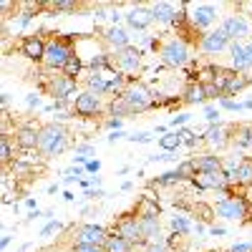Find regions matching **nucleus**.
<instances>
[{"instance_id": "12", "label": "nucleus", "mask_w": 252, "mask_h": 252, "mask_svg": "<svg viewBox=\"0 0 252 252\" xmlns=\"http://www.w3.org/2000/svg\"><path fill=\"white\" fill-rule=\"evenodd\" d=\"M109 237V229L101 227V224H81L73 235V242L71 245H101L106 242Z\"/></svg>"}, {"instance_id": "18", "label": "nucleus", "mask_w": 252, "mask_h": 252, "mask_svg": "<svg viewBox=\"0 0 252 252\" xmlns=\"http://www.w3.org/2000/svg\"><path fill=\"white\" fill-rule=\"evenodd\" d=\"M111 68L109 71H91V73H86L81 78V83L86 86V91H91V94H96V96H109V78H111Z\"/></svg>"}, {"instance_id": "55", "label": "nucleus", "mask_w": 252, "mask_h": 252, "mask_svg": "<svg viewBox=\"0 0 252 252\" xmlns=\"http://www.w3.org/2000/svg\"><path fill=\"white\" fill-rule=\"evenodd\" d=\"M86 197H89V199H98V197H103V189H89Z\"/></svg>"}, {"instance_id": "56", "label": "nucleus", "mask_w": 252, "mask_h": 252, "mask_svg": "<svg viewBox=\"0 0 252 252\" xmlns=\"http://www.w3.org/2000/svg\"><path fill=\"white\" fill-rule=\"evenodd\" d=\"M119 139H126V134H124V131H114V134H111L106 141H109V144H116Z\"/></svg>"}, {"instance_id": "40", "label": "nucleus", "mask_w": 252, "mask_h": 252, "mask_svg": "<svg viewBox=\"0 0 252 252\" xmlns=\"http://www.w3.org/2000/svg\"><path fill=\"white\" fill-rule=\"evenodd\" d=\"M33 15H35V13H28V10H23V13H20V18H18L15 23H13V31H23V28L31 23V20H33Z\"/></svg>"}, {"instance_id": "11", "label": "nucleus", "mask_w": 252, "mask_h": 252, "mask_svg": "<svg viewBox=\"0 0 252 252\" xmlns=\"http://www.w3.org/2000/svg\"><path fill=\"white\" fill-rule=\"evenodd\" d=\"M103 111V103H101V96L91 94V91H81L76 98H73V114L89 119V116H98Z\"/></svg>"}, {"instance_id": "62", "label": "nucleus", "mask_w": 252, "mask_h": 252, "mask_svg": "<svg viewBox=\"0 0 252 252\" xmlns=\"http://www.w3.org/2000/svg\"><path fill=\"white\" fill-rule=\"evenodd\" d=\"M245 197H247V199H250V204H252V187L247 189V194H245Z\"/></svg>"}, {"instance_id": "59", "label": "nucleus", "mask_w": 252, "mask_h": 252, "mask_svg": "<svg viewBox=\"0 0 252 252\" xmlns=\"http://www.w3.org/2000/svg\"><path fill=\"white\" fill-rule=\"evenodd\" d=\"M0 103H3V114H8V103H10V94H3V98H0Z\"/></svg>"}, {"instance_id": "38", "label": "nucleus", "mask_w": 252, "mask_h": 252, "mask_svg": "<svg viewBox=\"0 0 252 252\" xmlns=\"http://www.w3.org/2000/svg\"><path fill=\"white\" fill-rule=\"evenodd\" d=\"M182 179H179V174H177V169H172V172H164L161 177H157L154 182H152V187H172V184H179Z\"/></svg>"}, {"instance_id": "50", "label": "nucleus", "mask_w": 252, "mask_h": 252, "mask_svg": "<svg viewBox=\"0 0 252 252\" xmlns=\"http://www.w3.org/2000/svg\"><path fill=\"white\" fill-rule=\"evenodd\" d=\"M83 169H86V172H91V174H96V172L101 169V161H98V159H91L86 166H83Z\"/></svg>"}, {"instance_id": "47", "label": "nucleus", "mask_w": 252, "mask_h": 252, "mask_svg": "<svg viewBox=\"0 0 252 252\" xmlns=\"http://www.w3.org/2000/svg\"><path fill=\"white\" fill-rule=\"evenodd\" d=\"M189 119H192L189 114H177V116L172 119V126H182V129H184V124H187Z\"/></svg>"}, {"instance_id": "52", "label": "nucleus", "mask_w": 252, "mask_h": 252, "mask_svg": "<svg viewBox=\"0 0 252 252\" xmlns=\"http://www.w3.org/2000/svg\"><path fill=\"white\" fill-rule=\"evenodd\" d=\"M121 126H124V121H121V119H109V121H106V129L121 131Z\"/></svg>"}, {"instance_id": "25", "label": "nucleus", "mask_w": 252, "mask_h": 252, "mask_svg": "<svg viewBox=\"0 0 252 252\" xmlns=\"http://www.w3.org/2000/svg\"><path fill=\"white\" fill-rule=\"evenodd\" d=\"M229 58H232V71H235V73H247L245 43H232V46H229Z\"/></svg>"}, {"instance_id": "42", "label": "nucleus", "mask_w": 252, "mask_h": 252, "mask_svg": "<svg viewBox=\"0 0 252 252\" xmlns=\"http://www.w3.org/2000/svg\"><path fill=\"white\" fill-rule=\"evenodd\" d=\"M204 119L209 121V126L220 124V109L217 106H204Z\"/></svg>"}, {"instance_id": "44", "label": "nucleus", "mask_w": 252, "mask_h": 252, "mask_svg": "<svg viewBox=\"0 0 252 252\" xmlns=\"http://www.w3.org/2000/svg\"><path fill=\"white\" fill-rule=\"evenodd\" d=\"M73 252H103L101 245H71Z\"/></svg>"}, {"instance_id": "23", "label": "nucleus", "mask_w": 252, "mask_h": 252, "mask_svg": "<svg viewBox=\"0 0 252 252\" xmlns=\"http://www.w3.org/2000/svg\"><path fill=\"white\" fill-rule=\"evenodd\" d=\"M152 15H154V23H166V26H174L177 20V8L172 3H152Z\"/></svg>"}, {"instance_id": "33", "label": "nucleus", "mask_w": 252, "mask_h": 252, "mask_svg": "<svg viewBox=\"0 0 252 252\" xmlns=\"http://www.w3.org/2000/svg\"><path fill=\"white\" fill-rule=\"evenodd\" d=\"M106 109H109V114H111L114 119H121V121H124L126 116H131V111H129V106H126V101H124L121 96H116V98H111Z\"/></svg>"}, {"instance_id": "54", "label": "nucleus", "mask_w": 252, "mask_h": 252, "mask_svg": "<svg viewBox=\"0 0 252 252\" xmlns=\"http://www.w3.org/2000/svg\"><path fill=\"white\" fill-rule=\"evenodd\" d=\"M209 235H212V237H222V235H227V229L224 227H209Z\"/></svg>"}, {"instance_id": "58", "label": "nucleus", "mask_w": 252, "mask_h": 252, "mask_svg": "<svg viewBox=\"0 0 252 252\" xmlns=\"http://www.w3.org/2000/svg\"><path fill=\"white\" fill-rule=\"evenodd\" d=\"M109 18H111V26H119V23H121V18H124V15H121L119 10H114V13H111Z\"/></svg>"}, {"instance_id": "49", "label": "nucleus", "mask_w": 252, "mask_h": 252, "mask_svg": "<svg viewBox=\"0 0 252 252\" xmlns=\"http://www.w3.org/2000/svg\"><path fill=\"white\" fill-rule=\"evenodd\" d=\"M229 252H252V242H240L235 247H229Z\"/></svg>"}, {"instance_id": "30", "label": "nucleus", "mask_w": 252, "mask_h": 252, "mask_svg": "<svg viewBox=\"0 0 252 252\" xmlns=\"http://www.w3.org/2000/svg\"><path fill=\"white\" fill-rule=\"evenodd\" d=\"M237 149H252V124L237 126L235 129V141H232Z\"/></svg>"}, {"instance_id": "15", "label": "nucleus", "mask_w": 252, "mask_h": 252, "mask_svg": "<svg viewBox=\"0 0 252 252\" xmlns=\"http://www.w3.org/2000/svg\"><path fill=\"white\" fill-rule=\"evenodd\" d=\"M38 134L40 129H35L33 124H23L15 129V149L18 152H38Z\"/></svg>"}, {"instance_id": "8", "label": "nucleus", "mask_w": 252, "mask_h": 252, "mask_svg": "<svg viewBox=\"0 0 252 252\" xmlns=\"http://www.w3.org/2000/svg\"><path fill=\"white\" fill-rule=\"evenodd\" d=\"M215 215L222 217V220H229V222H247V217L252 215V204L247 197H229V199H222L217 202L215 207Z\"/></svg>"}, {"instance_id": "53", "label": "nucleus", "mask_w": 252, "mask_h": 252, "mask_svg": "<svg viewBox=\"0 0 252 252\" xmlns=\"http://www.w3.org/2000/svg\"><path fill=\"white\" fill-rule=\"evenodd\" d=\"M26 103H28L31 109H33V106H40V96H38V94H31V96L26 98Z\"/></svg>"}, {"instance_id": "34", "label": "nucleus", "mask_w": 252, "mask_h": 252, "mask_svg": "<svg viewBox=\"0 0 252 252\" xmlns=\"http://www.w3.org/2000/svg\"><path fill=\"white\" fill-rule=\"evenodd\" d=\"M182 144H184V139H182L179 131H169V134H164V136L159 139V146H161L164 152H177Z\"/></svg>"}, {"instance_id": "28", "label": "nucleus", "mask_w": 252, "mask_h": 252, "mask_svg": "<svg viewBox=\"0 0 252 252\" xmlns=\"http://www.w3.org/2000/svg\"><path fill=\"white\" fill-rule=\"evenodd\" d=\"M235 187H240V189H250V187H252V159H250V157H245L242 164H240Z\"/></svg>"}, {"instance_id": "21", "label": "nucleus", "mask_w": 252, "mask_h": 252, "mask_svg": "<svg viewBox=\"0 0 252 252\" xmlns=\"http://www.w3.org/2000/svg\"><path fill=\"white\" fill-rule=\"evenodd\" d=\"M192 164H194L197 174H215V172H222V159H220L217 154H212V152L194 157Z\"/></svg>"}, {"instance_id": "32", "label": "nucleus", "mask_w": 252, "mask_h": 252, "mask_svg": "<svg viewBox=\"0 0 252 252\" xmlns=\"http://www.w3.org/2000/svg\"><path fill=\"white\" fill-rule=\"evenodd\" d=\"M81 5L73 3V0H51V3H43V10L48 13H76Z\"/></svg>"}, {"instance_id": "27", "label": "nucleus", "mask_w": 252, "mask_h": 252, "mask_svg": "<svg viewBox=\"0 0 252 252\" xmlns=\"http://www.w3.org/2000/svg\"><path fill=\"white\" fill-rule=\"evenodd\" d=\"M242 159H245V157H240V154H232V157L222 159V174L227 177V182L232 184V187H235V182H237V169H240Z\"/></svg>"}, {"instance_id": "37", "label": "nucleus", "mask_w": 252, "mask_h": 252, "mask_svg": "<svg viewBox=\"0 0 252 252\" xmlns=\"http://www.w3.org/2000/svg\"><path fill=\"white\" fill-rule=\"evenodd\" d=\"M177 174H179V179H182V182H194V177H197V169H194L192 159L182 161V164L177 166Z\"/></svg>"}, {"instance_id": "19", "label": "nucleus", "mask_w": 252, "mask_h": 252, "mask_svg": "<svg viewBox=\"0 0 252 252\" xmlns=\"http://www.w3.org/2000/svg\"><path fill=\"white\" fill-rule=\"evenodd\" d=\"M192 184L199 189V192H207V189H212V192H224V189L232 187L222 172H215V174H197Z\"/></svg>"}, {"instance_id": "39", "label": "nucleus", "mask_w": 252, "mask_h": 252, "mask_svg": "<svg viewBox=\"0 0 252 252\" xmlns=\"http://www.w3.org/2000/svg\"><path fill=\"white\" fill-rule=\"evenodd\" d=\"M194 212H197V215H202L199 220H204V222H209L212 217H217V215H215V207H207V204H202V202L194 207Z\"/></svg>"}, {"instance_id": "46", "label": "nucleus", "mask_w": 252, "mask_h": 252, "mask_svg": "<svg viewBox=\"0 0 252 252\" xmlns=\"http://www.w3.org/2000/svg\"><path fill=\"white\" fill-rule=\"evenodd\" d=\"M76 154L91 157V154H94V144H76Z\"/></svg>"}, {"instance_id": "26", "label": "nucleus", "mask_w": 252, "mask_h": 252, "mask_svg": "<svg viewBox=\"0 0 252 252\" xmlns=\"http://www.w3.org/2000/svg\"><path fill=\"white\" fill-rule=\"evenodd\" d=\"M136 217H159V204H157V197H141L136 202V209H134Z\"/></svg>"}, {"instance_id": "22", "label": "nucleus", "mask_w": 252, "mask_h": 252, "mask_svg": "<svg viewBox=\"0 0 252 252\" xmlns=\"http://www.w3.org/2000/svg\"><path fill=\"white\" fill-rule=\"evenodd\" d=\"M182 103H187V106H202V103H207V94L199 81L187 83V89L182 94Z\"/></svg>"}, {"instance_id": "13", "label": "nucleus", "mask_w": 252, "mask_h": 252, "mask_svg": "<svg viewBox=\"0 0 252 252\" xmlns=\"http://www.w3.org/2000/svg\"><path fill=\"white\" fill-rule=\"evenodd\" d=\"M202 139L212 146V149H224L235 141V129H229V126H222V124H215L209 126V129L202 134Z\"/></svg>"}, {"instance_id": "4", "label": "nucleus", "mask_w": 252, "mask_h": 252, "mask_svg": "<svg viewBox=\"0 0 252 252\" xmlns=\"http://www.w3.org/2000/svg\"><path fill=\"white\" fill-rule=\"evenodd\" d=\"M109 58H111V71L124 73L129 81H136V76L141 73V48H136V46L111 51Z\"/></svg>"}, {"instance_id": "24", "label": "nucleus", "mask_w": 252, "mask_h": 252, "mask_svg": "<svg viewBox=\"0 0 252 252\" xmlns=\"http://www.w3.org/2000/svg\"><path fill=\"white\" fill-rule=\"evenodd\" d=\"M250 83H252V76H250V73H235L232 78L227 81V86H224V98H229V96H235V94L245 91Z\"/></svg>"}, {"instance_id": "7", "label": "nucleus", "mask_w": 252, "mask_h": 252, "mask_svg": "<svg viewBox=\"0 0 252 252\" xmlns=\"http://www.w3.org/2000/svg\"><path fill=\"white\" fill-rule=\"evenodd\" d=\"M48 96H53V101H71L76 98V89H78V81L76 78H68L66 73H58V76H46L43 83H40Z\"/></svg>"}, {"instance_id": "35", "label": "nucleus", "mask_w": 252, "mask_h": 252, "mask_svg": "<svg viewBox=\"0 0 252 252\" xmlns=\"http://www.w3.org/2000/svg\"><path fill=\"white\" fill-rule=\"evenodd\" d=\"M0 161H3V166L13 161V144L8 134H0Z\"/></svg>"}, {"instance_id": "16", "label": "nucleus", "mask_w": 252, "mask_h": 252, "mask_svg": "<svg viewBox=\"0 0 252 252\" xmlns=\"http://www.w3.org/2000/svg\"><path fill=\"white\" fill-rule=\"evenodd\" d=\"M124 20H126V26H129L131 31H146L152 23H154V15H152V8L149 5H134L129 13L124 15Z\"/></svg>"}, {"instance_id": "29", "label": "nucleus", "mask_w": 252, "mask_h": 252, "mask_svg": "<svg viewBox=\"0 0 252 252\" xmlns=\"http://www.w3.org/2000/svg\"><path fill=\"white\" fill-rule=\"evenodd\" d=\"M134 247L126 242L124 237H119L116 232H109L106 242H103V252H131Z\"/></svg>"}, {"instance_id": "17", "label": "nucleus", "mask_w": 252, "mask_h": 252, "mask_svg": "<svg viewBox=\"0 0 252 252\" xmlns=\"http://www.w3.org/2000/svg\"><path fill=\"white\" fill-rule=\"evenodd\" d=\"M101 40L106 43L111 51H121V48H129L131 46V35L126 28L121 26H109V28H103L101 31Z\"/></svg>"}, {"instance_id": "3", "label": "nucleus", "mask_w": 252, "mask_h": 252, "mask_svg": "<svg viewBox=\"0 0 252 252\" xmlns=\"http://www.w3.org/2000/svg\"><path fill=\"white\" fill-rule=\"evenodd\" d=\"M121 98L126 101V106H129L131 116H134V114H144V111L159 106L154 91L146 86L144 81H139V78H136V81H129V86H126V91L121 94Z\"/></svg>"}, {"instance_id": "48", "label": "nucleus", "mask_w": 252, "mask_h": 252, "mask_svg": "<svg viewBox=\"0 0 252 252\" xmlns=\"http://www.w3.org/2000/svg\"><path fill=\"white\" fill-rule=\"evenodd\" d=\"M144 250L146 252H169V245L166 242L164 245H144Z\"/></svg>"}, {"instance_id": "1", "label": "nucleus", "mask_w": 252, "mask_h": 252, "mask_svg": "<svg viewBox=\"0 0 252 252\" xmlns=\"http://www.w3.org/2000/svg\"><path fill=\"white\" fill-rule=\"evenodd\" d=\"M154 51L159 53V61L166 68H184L189 61H192V53H189V40L182 35H166L154 40Z\"/></svg>"}, {"instance_id": "41", "label": "nucleus", "mask_w": 252, "mask_h": 252, "mask_svg": "<svg viewBox=\"0 0 252 252\" xmlns=\"http://www.w3.org/2000/svg\"><path fill=\"white\" fill-rule=\"evenodd\" d=\"M220 106L222 109H227V111H245V103H237V101H232V98H220Z\"/></svg>"}, {"instance_id": "20", "label": "nucleus", "mask_w": 252, "mask_h": 252, "mask_svg": "<svg viewBox=\"0 0 252 252\" xmlns=\"http://www.w3.org/2000/svg\"><path fill=\"white\" fill-rule=\"evenodd\" d=\"M20 53L26 58L35 61V63H43V56H46V40L40 35H26L20 40Z\"/></svg>"}, {"instance_id": "64", "label": "nucleus", "mask_w": 252, "mask_h": 252, "mask_svg": "<svg viewBox=\"0 0 252 252\" xmlns=\"http://www.w3.org/2000/svg\"><path fill=\"white\" fill-rule=\"evenodd\" d=\"M245 109H252V98H250V101H245Z\"/></svg>"}, {"instance_id": "6", "label": "nucleus", "mask_w": 252, "mask_h": 252, "mask_svg": "<svg viewBox=\"0 0 252 252\" xmlns=\"http://www.w3.org/2000/svg\"><path fill=\"white\" fill-rule=\"evenodd\" d=\"M76 51L71 48V43L66 38H51L46 40V56H43V68L46 71H63V66L68 63V58Z\"/></svg>"}, {"instance_id": "63", "label": "nucleus", "mask_w": 252, "mask_h": 252, "mask_svg": "<svg viewBox=\"0 0 252 252\" xmlns=\"http://www.w3.org/2000/svg\"><path fill=\"white\" fill-rule=\"evenodd\" d=\"M131 252H146V250H144V245H139V247H134Z\"/></svg>"}, {"instance_id": "14", "label": "nucleus", "mask_w": 252, "mask_h": 252, "mask_svg": "<svg viewBox=\"0 0 252 252\" xmlns=\"http://www.w3.org/2000/svg\"><path fill=\"white\" fill-rule=\"evenodd\" d=\"M220 28L227 33V38L232 40V43H240L242 38H250V23H247V18H245V15H240V13L229 15Z\"/></svg>"}, {"instance_id": "51", "label": "nucleus", "mask_w": 252, "mask_h": 252, "mask_svg": "<svg viewBox=\"0 0 252 252\" xmlns=\"http://www.w3.org/2000/svg\"><path fill=\"white\" fill-rule=\"evenodd\" d=\"M245 56H247V73L252 71V40L245 43Z\"/></svg>"}, {"instance_id": "10", "label": "nucleus", "mask_w": 252, "mask_h": 252, "mask_svg": "<svg viewBox=\"0 0 252 252\" xmlns=\"http://www.w3.org/2000/svg\"><path fill=\"white\" fill-rule=\"evenodd\" d=\"M229 46H232V40L227 38V33H224L222 28L207 31V33L199 35V40H197V48H199L204 56H220V53L227 51Z\"/></svg>"}, {"instance_id": "9", "label": "nucleus", "mask_w": 252, "mask_h": 252, "mask_svg": "<svg viewBox=\"0 0 252 252\" xmlns=\"http://www.w3.org/2000/svg\"><path fill=\"white\" fill-rule=\"evenodd\" d=\"M114 232L119 237H124L131 247H139L144 245V235H141V224H139V217L136 215H121L114 224Z\"/></svg>"}, {"instance_id": "36", "label": "nucleus", "mask_w": 252, "mask_h": 252, "mask_svg": "<svg viewBox=\"0 0 252 252\" xmlns=\"http://www.w3.org/2000/svg\"><path fill=\"white\" fill-rule=\"evenodd\" d=\"M61 73H66L68 78H76V76H81V73H83V63H81V58L73 53V56L68 58V63L63 66V71H61Z\"/></svg>"}, {"instance_id": "2", "label": "nucleus", "mask_w": 252, "mask_h": 252, "mask_svg": "<svg viewBox=\"0 0 252 252\" xmlns=\"http://www.w3.org/2000/svg\"><path fill=\"white\" fill-rule=\"evenodd\" d=\"M38 129H40V134H38V154H40V159H53V157H58V154H63L68 149V144H71L68 136L71 134L63 124L51 121V124L38 126Z\"/></svg>"}, {"instance_id": "43", "label": "nucleus", "mask_w": 252, "mask_h": 252, "mask_svg": "<svg viewBox=\"0 0 252 252\" xmlns=\"http://www.w3.org/2000/svg\"><path fill=\"white\" fill-rule=\"evenodd\" d=\"M129 141H134V144H149L152 141V134L149 131H139V134H131V136H126Z\"/></svg>"}, {"instance_id": "45", "label": "nucleus", "mask_w": 252, "mask_h": 252, "mask_svg": "<svg viewBox=\"0 0 252 252\" xmlns=\"http://www.w3.org/2000/svg\"><path fill=\"white\" fill-rule=\"evenodd\" d=\"M61 227H63V224H61V222H56V220H53V222H48V224H46L43 229H40V237H48V235H53V232H58V229H61Z\"/></svg>"}, {"instance_id": "5", "label": "nucleus", "mask_w": 252, "mask_h": 252, "mask_svg": "<svg viewBox=\"0 0 252 252\" xmlns=\"http://www.w3.org/2000/svg\"><path fill=\"white\" fill-rule=\"evenodd\" d=\"M187 20L192 33H207V28H212L217 23V8L212 3H187Z\"/></svg>"}, {"instance_id": "61", "label": "nucleus", "mask_w": 252, "mask_h": 252, "mask_svg": "<svg viewBox=\"0 0 252 252\" xmlns=\"http://www.w3.org/2000/svg\"><path fill=\"white\" fill-rule=\"evenodd\" d=\"M10 240H13L10 235H3V240H0V245H3V247H8V245H10Z\"/></svg>"}, {"instance_id": "60", "label": "nucleus", "mask_w": 252, "mask_h": 252, "mask_svg": "<svg viewBox=\"0 0 252 252\" xmlns=\"http://www.w3.org/2000/svg\"><path fill=\"white\" fill-rule=\"evenodd\" d=\"M38 217H40V209H33V212L26 217V222H33V220H38Z\"/></svg>"}, {"instance_id": "57", "label": "nucleus", "mask_w": 252, "mask_h": 252, "mask_svg": "<svg viewBox=\"0 0 252 252\" xmlns=\"http://www.w3.org/2000/svg\"><path fill=\"white\" fill-rule=\"evenodd\" d=\"M46 252H73L71 247H66V245H56V247H48Z\"/></svg>"}, {"instance_id": "31", "label": "nucleus", "mask_w": 252, "mask_h": 252, "mask_svg": "<svg viewBox=\"0 0 252 252\" xmlns=\"http://www.w3.org/2000/svg\"><path fill=\"white\" fill-rule=\"evenodd\" d=\"M169 227H172V232H174V235H179V237L192 235V229H194L187 215H174V217H172V222H169Z\"/></svg>"}]
</instances>
